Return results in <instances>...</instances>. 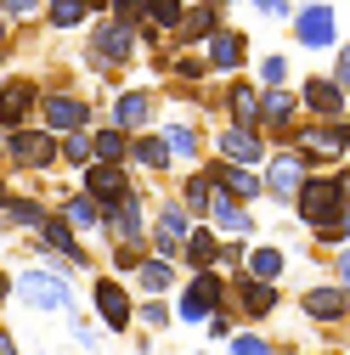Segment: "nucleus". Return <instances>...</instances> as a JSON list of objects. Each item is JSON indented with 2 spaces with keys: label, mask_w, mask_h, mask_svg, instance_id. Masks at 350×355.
Instances as JSON below:
<instances>
[{
  "label": "nucleus",
  "mask_w": 350,
  "mask_h": 355,
  "mask_svg": "<svg viewBox=\"0 0 350 355\" xmlns=\"http://www.w3.org/2000/svg\"><path fill=\"white\" fill-rule=\"evenodd\" d=\"M294 214H299L311 232H322V226H333V220H344V169L317 175V181H299V192H294Z\"/></svg>",
  "instance_id": "nucleus-1"
},
{
  "label": "nucleus",
  "mask_w": 350,
  "mask_h": 355,
  "mask_svg": "<svg viewBox=\"0 0 350 355\" xmlns=\"http://www.w3.org/2000/svg\"><path fill=\"white\" fill-rule=\"evenodd\" d=\"M12 293L28 304V310H46V316H62V310H74V282L62 271H51V265H28V271L12 277Z\"/></svg>",
  "instance_id": "nucleus-2"
},
{
  "label": "nucleus",
  "mask_w": 350,
  "mask_h": 355,
  "mask_svg": "<svg viewBox=\"0 0 350 355\" xmlns=\"http://www.w3.org/2000/svg\"><path fill=\"white\" fill-rule=\"evenodd\" d=\"M215 310H226V277L221 271H192V282L181 288V299H175L169 316L187 322V327H198V322L215 316Z\"/></svg>",
  "instance_id": "nucleus-3"
},
{
  "label": "nucleus",
  "mask_w": 350,
  "mask_h": 355,
  "mask_svg": "<svg viewBox=\"0 0 350 355\" xmlns=\"http://www.w3.org/2000/svg\"><path fill=\"white\" fill-rule=\"evenodd\" d=\"M0 153H6L12 169L40 175V169L57 164V136H51V130H34V124H17V130H6V136H0Z\"/></svg>",
  "instance_id": "nucleus-4"
},
{
  "label": "nucleus",
  "mask_w": 350,
  "mask_h": 355,
  "mask_svg": "<svg viewBox=\"0 0 350 355\" xmlns=\"http://www.w3.org/2000/svg\"><path fill=\"white\" fill-rule=\"evenodd\" d=\"M288 23H294V40H299L305 51H339V46H344L339 6H328V0H317V6H299Z\"/></svg>",
  "instance_id": "nucleus-5"
},
{
  "label": "nucleus",
  "mask_w": 350,
  "mask_h": 355,
  "mask_svg": "<svg viewBox=\"0 0 350 355\" xmlns=\"http://www.w3.org/2000/svg\"><path fill=\"white\" fill-rule=\"evenodd\" d=\"M130 57H136V28L130 23H97L91 28V51H85V62H91L97 73H108V68H124Z\"/></svg>",
  "instance_id": "nucleus-6"
},
{
  "label": "nucleus",
  "mask_w": 350,
  "mask_h": 355,
  "mask_svg": "<svg viewBox=\"0 0 350 355\" xmlns=\"http://www.w3.org/2000/svg\"><path fill=\"white\" fill-rule=\"evenodd\" d=\"M97 232H102V237H119V243H130V248H136V243H142V232H147V198L130 187L113 209H102Z\"/></svg>",
  "instance_id": "nucleus-7"
},
{
  "label": "nucleus",
  "mask_w": 350,
  "mask_h": 355,
  "mask_svg": "<svg viewBox=\"0 0 350 355\" xmlns=\"http://www.w3.org/2000/svg\"><path fill=\"white\" fill-rule=\"evenodd\" d=\"M40 119H46V124H40V130H51V136H74V130H85V124H91V102H85V96H74V91H51V96H40V107H34Z\"/></svg>",
  "instance_id": "nucleus-8"
},
{
  "label": "nucleus",
  "mask_w": 350,
  "mask_h": 355,
  "mask_svg": "<svg viewBox=\"0 0 350 355\" xmlns=\"http://www.w3.org/2000/svg\"><path fill=\"white\" fill-rule=\"evenodd\" d=\"M203 68H215V73H243V62H249V34L243 28H215L209 40H203Z\"/></svg>",
  "instance_id": "nucleus-9"
},
{
  "label": "nucleus",
  "mask_w": 350,
  "mask_h": 355,
  "mask_svg": "<svg viewBox=\"0 0 350 355\" xmlns=\"http://www.w3.org/2000/svg\"><path fill=\"white\" fill-rule=\"evenodd\" d=\"M226 299L238 304V316H243V322H260V316H272V310H277V282H254V277L232 271Z\"/></svg>",
  "instance_id": "nucleus-10"
},
{
  "label": "nucleus",
  "mask_w": 350,
  "mask_h": 355,
  "mask_svg": "<svg viewBox=\"0 0 350 355\" xmlns=\"http://www.w3.org/2000/svg\"><path fill=\"white\" fill-rule=\"evenodd\" d=\"M91 310H97V322H108V333H130V322H136V304H130L124 282H113V277H102L91 288Z\"/></svg>",
  "instance_id": "nucleus-11"
},
{
  "label": "nucleus",
  "mask_w": 350,
  "mask_h": 355,
  "mask_svg": "<svg viewBox=\"0 0 350 355\" xmlns=\"http://www.w3.org/2000/svg\"><path fill=\"white\" fill-rule=\"evenodd\" d=\"M215 147H221V164H232V169H260V164H266V141H260V130L226 124Z\"/></svg>",
  "instance_id": "nucleus-12"
},
{
  "label": "nucleus",
  "mask_w": 350,
  "mask_h": 355,
  "mask_svg": "<svg viewBox=\"0 0 350 355\" xmlns=\"http://www.w3.org/2000/svg\"><path fill=\"white\" fill-rule=\"evenodd\" d=\"M34 107H40V85L34 79H0V136L17 130Z\"/></svg>",
  "instance_id": "nucleus-13"
},
{
  "label": "nucleus",
  "mask_w": 350,
  "mask_h": 355,
  "mask_svg": "<svg viewBox=\"0 0 350 355\" xmlns=\"http://www.w3.org/2000/svg\"><path fill=\"white\" fill-rule=\"evenodd\" d=\"M187 232H192L187 209H181V203H164V209L153 214V254H158V259H175L181 243H187Z\"/></svg>",
  "instance_id": "nucleus-14"
},
{
  "label": "nucleus",
  "mask_w": 350,
  "mask_h": 355,
  "mask_svg": "<svg viewBox=\"0 0 350 355\" xmlns=\"http://www.w3.org/2000/svg\"><path fill=\"white\" fill-rule=\"evenodd\" d=\"M85 198H91L97 209H113L124 192H130V175L119 169V164H85V187H79Z\"/></svg>",
  "instance_id": "nucleus-15"
},
{
  "label": "nucleus",
  "mask_w": 350,
  "mask_h": 355,
  "mask_svg": "<svg viewBox=\"0 0 350 355\" xmlns=\"http://www.w3.org/2000/svg\"><path fill=\"white\" fill-rule=\"evenodd\" d=\"M299 181H305V164H299L294 153H277V158H266L260 192H266V198H277V203H288V198L299 192Z\"/></svg>",
  "instance_id": "nucleus-16"
},
{
  "label": "nucleus",
  "mask_w": 350,
  "mask_h": 355,
  "mask_svg": "<svg viewBox=\"0 0 350 355\" xmlns=\"http://www.w3.org/2000/svg\"><path fill=\"white\" fill-rule=\"evenodd\" d=\"M153 91H119L113 102V130H124V136H142V130H153Z\"/></svg>",
  "instance_id": "nucleus-17"
},
{
  "label": "nucleus",
  "mask_w": 350,
  "mask_h": 355,
  "mask_svg": "<svg viewBox=\"0 0 350 355\" xmlns=\"http://www.w3.org/2000/svg\"><path fill=\"white\" fill-rule=\"evenodd\" d=\"M203 175L215 181V192L238 198L243 209H249L254 198H266V192H260V175H254V169H232V164H203Z\"/></svg>",
  "instance_id": "nucleus-18"
},
{
  "label": "nucleus",
  "mask_w": 350,
  "mask_h": 355,
  "mask_svg": "<svg viewBox=\"0 0 350 355\" xmlns=\"http://www.w3.org/2000/svg\"><path fill=\"white\" fill-rule=\"evenodd\" d=\"M294 113H299V102H294L288 85H283V91H260V124H266L277 141L294 136Z\"/></svg>",
  "instance_id": "nucleus-19"
},
{
  "label": "nucleus",
  "mask_w": 350,
  "mask_h": 355,
  "mask_svg": "<svg viewBox=\"0 0 350 355\" xmlns=\"http://www.w3.org/2000/svg\"><path fill=\"white\" fill-rule=\"evenodd\" d=\"M209 220H215V237H254V214L238 203V198H226V192H215V203H209Z\"/></svg>",
  "instance_id": "nucleus-20"
},
{
  "label": "nucleus",
  "mask_w": 350,
  "mask_h": 355,
  "mask_svg": "<svg viewBox=\"0 0 350 355\" xmlns=\"http://www.w3.org/2000/svg\"><path fill=\"white\" fill-rule=\"evenodd\" d=\"M294 102H299L305 113H317L322 124H333V119H344V91H333L328 79H305Z\"/></svg>",
  "instance_id": "nucleus-21"
},
{
  "label": "nucleus",
  "mask_w": 350,
  "mask_h": 355,
  "mask_svg": "<svg viewBox=\"0 0 350 355\" xmlns=\"http://www.w3.org/2000/svg\"><path fill=\"white\" fill-rule=\"evenodd\" d=\"M305 316L311 322H322V327H339L344 322V288L339 282H317V288H305Z\"/></svg>",
  "instance_id": "nucleus-22"
},
{
  "label": "nucleus",
  "mask_w": 350,
  "mask_h": 355,
  "mask_svg": "<svg viewBox=\"0 0 350 355\" xmlns=\"http://www.w3.org/2000/svg\"><path fill=\"white\" fill-rule=\"evenodd\" d=\"M288 271V248H277V243H249V254H243V277H254V282H277Z\"/></svg>",
  "instance_id": "nucleus-23"
},
{
  "label": "nucleus",
  "mask_w": 350,
  "mask_h": 355,
  "mask_svg": "<svg viewBox=\"0 0 350 355\" xmlns=\"http://www.w3.org/2000/svg\"><path fill=\"white\" fill-rule=\"evenodd\" d=\"M40 248H51V254H62L68 265H91V254H85L79 243H74V226L62 214H46V226H40Z\"/></svg>",
  "instance_id": "nucleus-24"
},
{
  "label": "nucleus",
  "mask_w": 350,
  "mask_h": 355,
  "mask_svg": "<svg viewBox=\"0 0 350 355\" xmlns=\"http://www.w3.org/2000/svg\"><path fill=\"white\" fill-rule=\"evenodd\" d=\"M158 141L169 147V158H198V147H203V124L175 119V124H164V130H158Z\"/></svg>",
  "instance_id": "nucleus-25"
},
{
  "label": "nucleus",
  "mask_w": 350,
  "mask_h": 355,
  "mask_svg": "<svg viewBox=\"0 0 350 355\" xmlns=\"http://www.w3.org/2000/svg\"><path fill=\"white\" fill-rule=\"evenodd\" d=\"M136 288H147V299H164L175 288V265L158 259V254H142L136 259Z\"/></svg>",
  "instance_id": "nucleus-26"
},
{
  "label": "nucleus",
  "mask_w": 350,
  "mask_h": 355,
  "mask_svg": "<svg viewBox=\"0 0 350 355\" xmlns=\"http://www.w3.org/2000/svg\"><path fill=\"white\" fill-rule=\"evenodd\" d=\"M209 203H215V181H209L203 164H198V169L187 175V187H181V209H187V220L203 226V220H209Z\"/></svg>",
  "instance_id": "nucleus-27"
},
{
  "label": "nucleus",
  "mask_w": 350,
  "mask_h": 355,
  "mask_svg": "<svg viewBox=\"0 0 350 355\" xmlns=\"http://www.w3.org/2000/svg\"><path fill=\"white\" fill-rule=\"evenodd\" d=\"M215 254H221V237H215L209 226H192L187 243H181V259L192 265V271H215Z\"/></svg>",
  "instance_id": "nucleus-28"
},
{
  "label": "nucleus",
  "mask_w": 350,
  "mask_h": 355,
  "mask_svg": "<svg viewBox=\"0 0 350 355\" xmlns=\"http://www.w3.org/2000/svg\"><path fill=\"white\" fill-rule=\"evenodd\" d=\"M226 107H232V124H238V130H260V85L238 79L232 96H226Z\"/></svg>",
  "instance_id": "nucleus-29"
},
{
  "label": "nucleus",
  "mask_w": 350,
  "mask_h": 355,
  "mask_svg": "<svg viewBox=\"0 0 350 355\" xmlns=\"http://www.w3.org/2000/svg\"><path fill=\"white\" fill-rule=\"evenodd\" d=\"M215 28H221V6H215V0H203V6H187V12H181V28H175V34L198 46V40H209Z\"/></svg>",
  "instance_id": "nucleus-30"
},
{
  "label": "nucleus",
  "mask_w": 350,
  "mask_h": 355,
  "mask_svg": "<svg viewBox=\"0 0 350 355\" xmlns=\"http://www.w3.org/2000/svg\"><path fill=\"white\" fill-rule=\"evenodd\" d=\"M124 158H136V164H142V169H153V175H164V169L175 164V158H169V147L158 141V130H142V136L130 141V153H124Z\"/></svg>",
  "instance_id": "nucleus-31"
},
{
  "label": "nucleus",
  "mask_w": 350,
  "mask_h": 355,
  "mask_svg": "<svg viewBox=\"0 0 350 355\" xmlns=\"http://www.w3.org/2000/svg\"><path fill=\"white\" fill-rule=\"evenodd\" d=\"M40 6H46V23L57 34H74V28H85V17H91L85 0H40Z\"/></svg>",
  "instance_id": "nucleus-32"
},
{
  "label": "nucleus",
  "mask_w": 350,
  "mask_h": 355,
  "mask_svg": "<svg viewBox=\"0 0 350 355\" xmlns=\"http://www.w3.org/2000/svg\"><path fill=\"white\" fill-rule=\"evenodd\" d=\"M124 153H130V136H124V130L102 124L97 136H91V164H124Z\"/></svg>",
  "instance_id": "nucleus-33"
},
{
  "label": "nucleus",
  "mask_w": 350,
  "mask_h": 355,
  "mask_svg": "<svg viewBox=\"0 0 350 355\" xmlns=\"http://www.w3.org/2000/svg\"><path fill=\"white\" fill-rule=\"evenodd\" d=\"M181 12H187V0H142V23L169 34V28H181Z\"/></svg>",
  "instance_id": "nucleus-34"
},
{
  "label": "nucleus",
  "mask_w": 350,
  "mask_h": 355,
  "mask_svg": "<svg viewBox=\"0 0 350 355\" xmlns=\"http://www.w3.org/2000/svg\"><path fill=\"white\" fill-rule=\"evenodd\" d=\"M62 220L74 232H97V220H102V209L85 198V192H62Z\"/></svg>",
  "instance_id": "nucleus-35"
},
{
  "label": "nucleus",
  "mask_w": 350,
  "mask_h": 355,
  "mask_svg": "<svg viewBox=\"0 0 350 355\" xmlns=\"http://www.w3.org/2000/svg\"><path fill=\"white\" fill-rule=\"evenodd\" d=\"M46 203H34V198H12L6 203V220H12V226H23V232H40V226H46Z\"/></svg>",
  "instance_id": "nucleus-36"
},
{
  "label": "nucleus",
  "mask_w": 350,
  "mask_h": 355,
  "mask_svg": "<svg viewBox=\"0 0 350 355\" xmlns=\"http://www.w3.org/2000/svg\"><path fill=\"white\" fill-rule=\"evenodd\" d=\"M288 85V57L272 51V57H260V91H283Z\"/></svg>",
  "instance_id": "nucleus-37"
},
{
  "label": "nucleus",
  "mask_w": 350,
  "mask_h": 355,
  "mask_svg": "<svg viewBox=\"0 0 350 355\" xmlns=\"http://www.w3.org/2000/svg\"><path fill=\"white\" fill-rule=\"evenodd\" d=\"M57 158L62 164H91V136H79V130H74V136H57Z\"/></svg>",
  "instance_id": "nucleus-38"
},
{
  "label": "nucleus",
  "mask_w": 350,
  "mask_h": 355,
  "mask_svg": "<svg viewBox=\"0 0 350 355\" xmlns=\"http://www.w3.org/2000/svg\"><path fill=\"white\" fill-rule=\"evenodd\" d=\"M136 322H147L153 333H164L175 316H169V304H164V299H147V304H136Z\"/></svg>",
  "instance_id": "nucleus-39"
},
{
  "label": "nucleus",
  "mask_w": 350,
  "mask_h": 355,
  "mask_svg": "<svg viewBox=\"0 0 350 355\" xmlns=\"http://www.w3.org/2000/svg\"><path fill=\"white\" fill-rule=\"evenodd\" d=\"M226 349H232V355H277L260 333H232V338H226Z\"/></svg>",
  "instance_id": "nucleus-40"
},
{
  "label": "nucleus",
  "mask_w": 350,
  "mask_h": 355,
  "mask_svg": "<svg viewBox=\"0 0 350 355\" xmlns=\"http://www.w3.org/2000/svg\"><path fill=\"white\" fill-rule=\"evenodd\" d=\"M243 254H249L243 237H221V254H215V265H226V271H243Z\"/></svg>",
  "instance_id": "nucleus-41"
},
{
  "label": "nucleus",
  "mask_w": 350,
  "mask_h": 355,
  "mask_svg": "<svg viewBox=\"0 0 350 355\" xmlns=\"http://www.w3.org/2000/svg\"><path fill=\"white\" fill-rule=\"evenodd\" d=\"M108 17H113V23H130V28H136V23H142V0H108Z\"/></svg>",
  "instance_id": "nucleus-42"
},
{
  "label": "nucleus",
  "mask_w": 350,
  "mask_h": 355,
  "mask_svg": "<svg viewBox=\"0 0 350 355\" xmlns=\"http://www.w3.org/2000/svg\"><path fill=\"white\" fill-rule=\"evenodd\" d=\"M249 6L266 17V23H288V17H294V6H288V0H249Z\"/></svg>",
  "instance_id": "nucleus-43"
},
{
  "label": "nucleus",
  "mask_w": 350,
  "mask_h": 355,
  "mask_svg": "<svg viewBox=\"0 0 350 355\" xmlns=\"http://www.w3.org/2000/svg\"><path fill=\"white\" fill-rule=\"evenodd\" d=\"M175 73H181V79H203L209 68H203V57H198V51H181V57H175Z\"/></svg>",
  "instance_id": "nucleus-44"
},
{
  "label": "nucleus",
  "mask_w": 350,
  "mask_h": 355,
  "mask_svg": "<svg viewBox=\"0 0 350 355\" xmlns=\"http://www.w3.org/2000/svg\"><path fill=\"white\" fill-rule=\"evenodd\" d=\"M328 85H333V91H344V85H350V51H344V46L333 51V73H328Z\"/></svg>",
  "instance_id": "nucleus-45"
},
{
  "label": "nucleus",
  "mask_w": 350,
  "mask_h": 355,
  "mask_svg": "<svg viewBox=\"0 0 350 355\" xmlns=\"http://www.w3.org/2000/svg\"><path fill=\"white\" fill-rule=\"evenodd\" d=\"M203 327H209V338H232V333H238V327H232V310H215Z\"/></svg>",
  "instance_id": "nucleus-46"
},
{
  "label": "nucleus",
  "mask_w": 350,
  "mask_h": 355,
  "mask_svg": "<svg viewBox=\"0 0 350 355\" xmlns=\"http://www.w3.org/2000/svg\"><path fill=\"white\" fill-rule=\"evenodd\" d=\"M0 12L6 17H28V12H40V0H0Z\"/></svg>",
  "instance_id": "nucleus-47"
},
{
  "label": "nucleus",
  "mask_w": 350,
  "mask_h": 355,
  "mask_svg": "<svg viewBox=\"0 0 350 355\" xmlns=\"http://www.w3.org/2000/svg\"><path fill=\"white\" fill-rule=\"evenodd\" d=\"M136 259H142V248H130V243H119V254H113V265H119V271H136Z\"/></svg>",
  "instance_id": "nucleus-48"
},
{
  "label": "nucleus",
  "mask_w": 350,
  "mask_h": 355,
  "mask_svg": "<svg viewBox=\"0 0 350 355\" xmlns=\"http://www.w3.org/2000/svg\"><path fill=\"white\" fill-rule=\"evenodd\" d=\"M74 338H79V344H85V349H102V333H97V327H91V322H79V327H74Z\"/></svg>",
  "instance_id": "nucleus-49"
},
{
  "label": "nucleus",
  "mask_w": 350,
  "mask_h": 355,
  "mask_svg": "<svg viewBox=\"0 0 350 355\" xmlns=\"http://www.w3.org/2000/svg\"><path fill=\"white\" fill-rule=\"evenodd\" d=\"M85 6H91V12H102V6H108V0H85Z\"/></svg>",
  "instance_id": "nucleus-50"
},
{
  "label": "nucleus",
  "mask_w": 350,
  "mask_h": 355,
  "mask_svg": "<svg viewBox=\"0 0 350 355\" xmlns=\"http://www.w3.org/2000/svg\"><path fill=\"white\" fill-rule=\"evenodd\" d=\"M0 68H6V51H0Z\"/></svg>",
  "instance_id": "nucleus-51"
},
{
  "label": "nucleus",
  "mask_w": 350,
  "mask_h": 355,
  "mask_svg": "<svg viewBox=\"0 0 350 355\" xmlns=\"http://www.w3.org/2000/svg\"><path fill=\"white\" fill-rule=\"evenodd\" d=\"M333 6H339V0H333Z\"/></svg>",
  "instance_id": "nucleus-52"
}]
</instances>
